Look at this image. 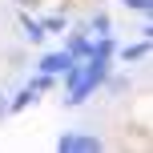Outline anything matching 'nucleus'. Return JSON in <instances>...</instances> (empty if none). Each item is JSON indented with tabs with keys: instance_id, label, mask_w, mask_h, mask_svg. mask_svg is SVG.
<instances>
[{
	"instance_id": "obj_1",
	"label": "nucleus",
	"mask_w": 153,
	"mask_h": 153,
	"mask_svg": "<svg viewBox=\"0 0 153 153\" xmlns=\"http://www.w3.org/2000/svg\"><path fill=\"white\" fill-rule=\"evenodd\" d=\"M105 76H109V61H97V56L73 61L69 69H65V97H61V101H65L69 109L85 105V101L105 85Z\"/></svg>"
},
{
	"instance_id": "obj_2",
	"label": "nucleus",
	"mask_w": 153,
	"mask_h": 153,
	"mask_svg": "<svg viewBox=\"0 0 153 153\" xmlns=\"http://www.w3.org/2000/svg\"><path fill=\"white\" fill-rule=\"evenodd\" d=\"M56 149L61 153H101L105 149V141L97 137V133H85V129H69L56 137Z\"/></svg>"
},
{
	"instance_id": "obj_3",
	"label": "nucleus",
	"mask_w": 153,
	"mask_h": 153,
	"mask_svg": "<svg viewBox=\"0 0 153 153\" xmlns=\"http://www.w3.org/2000/svg\"><path fill=\"white\" fill-rule=\"evenodd\" d=\"M73 61H76V56L69 53V48H56V53H45V56H40L36 69H40V73H48V76H65V69H69Z\"/></svg>"
},
{
	"instance_id": "obj_4",
	"label": "nucleus",
	"mask_w": 153,
	"mask_h": 153,
	"mask_svg": "<svg viewBox=\"0 0 153 153\" xmlns=\"http://www.w3.org/2000/svg\"><path fill=\"white\" fill-rule=\"evenodd\" d=\"M65 32H69V28H65ZM65 48H69L76 61H85V56H89V48H93L89 28H85V24H81V28H73V32H69V40H65Z\"/></svg>"
},
{
	"instance_id": "obj_5",
	"label": "nucleus",
	"mask_w": 153,
	"mask_h": 153,
	"mask_svg": "<svg viewBox=\"0 0 153 153\" xmlns=\"http://www.w3.org/2000/svg\"><path fill=\"white\" fill-rule=\"evenodd\" d=\"M20 28H24V40H32V45H45V24L36 20V16H28V12H20Z\"/></svg>"
},
{
	"instance_id": "obj_6",
	"label": "nucleus",
	"mask_w": 153,
	"mask_h": 153,
	"mask_svg": "<svg viewBox=\"0 0 153 153\" xmlns=\"http://www.w3.org/2000/svg\"><path fill=\"white\" fill-rule=\"evenodd\" d=\"M117 56H121L125 65H133V61H145V56H149V36H141L137 45H125V48H117Z\"/></svg>"
},
{
	"instance_id": "obj_7",
	"label": "nucleus",
	"mask_w": 153,
	"mask_h": 153,
	"mask_svg": "<svg viewBox=\"0 0 153 153\" xmlns=\"http://www.w3.org/2000/svg\"><path fill=\"white\" fill-rule=\"evenodd\" d=\"M85 28H89V36H105V32H113V20H109V12H93L89 16V24H85Z\"/></svg>"
},
{
	"instance_id": "obj_8",
	"label": "nucleus",
	"mask_w": 153,
	"mask_h": 153,
	"mask_svg": "<svg viewBox=\"0 0 153 153\" xmlns=\"http://www.w3.org/2000/svg\"><path fill=\"white\" fill-rule=\"evenodd\" d=\"M32 101H36V93H32V89H28V85H24V89H20V93H16V97H12V101H8V113H20V109H28V105H32Z\"/></svg>"
},
{
	"instance_id": "obj_9",
	"label": "nucleus",
	"mask_w": 153,
	"mask_h": 153,
	"mask_svg": "<svg viewBox=\"0 0 153 153\" xmlns=\"http://www.w3.org/2000/svg\"><path fill=\"white\" fill-rule=\"evenodd\" d=\"M53 85H56V76H48V73H40V69H36V76H32V81H28V89H32V93H36V97H40V93H48V89H53Z\"/></svg>"
},
{
	"instance_id": "obj_10",
	"label": "nucleus",
	"mask_w": 153,
	"mask_h": 153,
	"mask_svg": "<svg viewBox=\"0 0 153 153\" xmlns=\"http://www.w3.org/2000/svg\"><path fill=\"white\" fill-rule=\"evenodd\" d=\"M40 24H45V32H48V36H53V32H65V28H69V20H65V12H53V16H45Z\"/></svg>"
},
{
	"instance_id": "obj_11",
	"label": "nucleus",
	"mask_w": 153,
	"mask_h": 153,
	"mask_svg": "<svg viewBox=\"0 0 153 153\" xmlns=\"http://www.w3.org/2000/svg\"><path fill=\"white\" fill-rule=\"evenodd\" d=\"M125 8H133V12H141V16H149L153 12V0H121Z\"/></svg>"
},
{
	"instance_id": "obj_12",
	"label": "nucleus",
	"mask_w": 153,
	"mask_h": 153,
	"mask_svg": "<svg viewBox=\"0 0 153 153\" xmlns=\"http://www.w3.org/2000/svg\"><path fill=\"white\" fill-rule=\"evenodd\" d=\"M105 85H109V93H125V89H129V81H125V76H113V81L105 76Z\"/></svg>"
},
{
	"instance_id": "obj_13",
	"label": "nucleus",
	"mask_w": 153,
	"mask_h": 153,
	"mask_svg": "<svg viewBox=\"0 0 153 153\" xmlns=\"http://www.w3.org/2000/svg\"><path fill=\"white\" fill-rule=\"evenodd\" d=\"M4 117H8V97L0 93V121H4Z\"/></svg>"
},
{
	"instance_id": "obj_14",
	"label": "nucleus",
	"mask_w": 153,
	"mask_h": 153,
	"mask_svg": "<svg viewBox=\"0 0 153 153\" xmlns=\"http://www.w3.org/2000/svg\"><path fill=\"white\" fill-rule=\"evenodd\" d=\"M16 4H20V8H36L40 0H16Z\"/></svg>"
}]
</instances>
